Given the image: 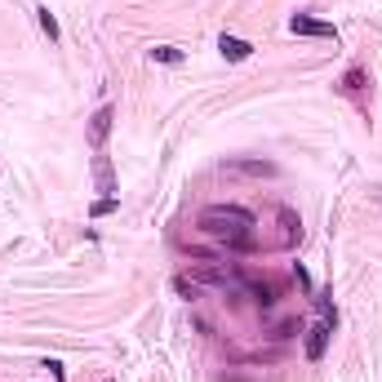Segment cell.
<instances>
[{"label": "cell", "instance_id": "3", "mask_svg": "<svg viewBox=\"0 0 382 382\" xmlns=\"http://www.w3.org/2000/svg\"><path fill=\"white\" fill-rule=\"evenodd\" d=\"M289 31H293V36H325V40H338L333 22H320V18H312V14H293V18H289Z\"/></svg>", "mask_w": 382, "mask_h": 382}, {"label": "cell", "instance_id": "6", "mask_svg": "<svg viewBox=\"0 0 382 382\" xmlns=\"http://www.w3.org/2000/svg\"><path fill=\"white\" fill-rule=\"evenodd\" d=\"M222 174H249V178H271L276 174V165L271 160H222Z\"/></svg>", "mask_w": 382, "mask_h": 382}, {"label": "cell", "instance_id": "4", "mask_svg": "<svg viewBox=\"0 0 382 382\" xmlns=\"http://www.w3.org/2000/svg\"><path fill=\"white\" fill-rule=\"evenodd\" d=\"M112 121H116V107H98V112L89 116V142H93V151H102V142L112 138Z\"/></svg>", "mask_w": 382, "mask_h": 382}, {"label": "cell", "instance_id": "7", "mask_svg": "<svg viewBox=\"0 0 382 382\" xmlns=\"http://www.w3.org/2000/svg\"><path fill=\"white\" fill-rule=\"evenodd\" d=\"M365 89H369V76H365V67H347L342 71V80H338V93H347V98L360 102L365 98Z\"/></svg>", "mask_w": 382, "mask_h": 382}, {"label": "cell", "instance_id": "9", "mask_svg": "<svg viewBox=\"0 0 382 382\" xmlns=\"http://www.w3.org/2000/svg\"><path fill=\"white\" fill-rule=\"evenodd\" d=\"M147 58H151V63H165V67H178V63H183V49H178V45H156Z\"/></svg>", "mask_w": 382, "mask_h": 382}, {"label": "cell", "instance_id": "8", "mask_svg": "<svg viewBox=\"0 0 382 382\" xmlns=\"http://www.w3.org/2000/svg\"><path fill=\"white\" fill-rule=\"evenodd\" d=\"M218 54H222V58H231V63H245V58L254 54V45L240 40V36H218Z\"/></svg>", "mask_w": 382, "mask_h": 382}, {"label": "cell", "instance_id": "5", "mask_svg": "<svg viewBox=\"0 0 382 382\" xmlns=\"http://www.w3.org/2000/svg\"><path fill=\"white\" fill-rule=\"evenodd\" d=\"M93 178H98V191L107 200H121V187H116V169L107 156H93Z\"/></svg>", "mask_w": 382, "mask_h": 382}, {"label": "cell", "instance_id": "1", "mask_svg": "<svg viewBox=\"0 0 382 382\" xmlns=\"http://www.w3.org/2000/svg\"><path fill=\"white\" fill-rule=\"evenodd\" d=\"M200 231L213 236V240H227L231 249H245L254 240V213L240 205H209L200 213Z\"/></svg>", "mask_w": 382, "mask_h": 382}, {"label": "cell", "instance_id": "2", "mask_svg": "<svg viewBox=\"0 0 382 382\" xmlns=\"http://www.w3.org/2000/svg\"><path fill=\"white\" fill-rule=\"evenodd\" d=\"M316 307H320V320L312 329H307V360H325V351H329V338H333V325H338V312L329 307V298H316Z\"/></svg>", "mask_w": 382, "mask_h": 382}, {"label": "cell", "instance_id": "12", "mask_svg": "<svg viewBox=\"0 0 382 382\" xmlns=\"http://www.w3.org/2000/svg\"><path fill=\"white\" fill-rule=\"evenodd\" d=\"M40 369H49V374H54V382H67V369H63V365H58V360H45Z\"/></svg>", "mask_w": 382, "mask_h": 382}, {"label": "cell", "instance_id": "10", "mask_svg": "<svg viewBox=\"0 0 382 382\" xmlns=\"http://www.w3.org/2000/svg\"><path fill=\"white\" fill-rule=\"evenodd\" d=\"M36 22H40V31L49 36V40H63V27H58V18H54V14H49V9H45V5L36 9Z\"/></svg>", "mask_w": 382, "mask_h": 382}, {"label": "cell", "instance_id": "11", "mask_svg": "<svg viewBox=\"0 0 382 382\" xmlns=\"http://www.w3.org/2000/svg\"><path fill=\"white\" fill-rule=\"evenodd\" d=\"M116 205H121V200H93V205H89V218H107V213H116Z\"/></svg>", "mask_w": 382, "mask_h": 382}]
</instances>
